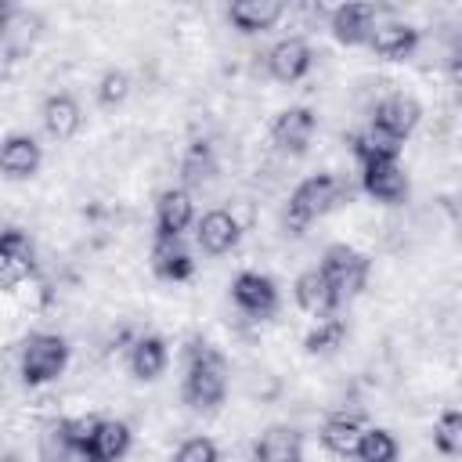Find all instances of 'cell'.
Instances as JSON below:
<instances>
[{
    "label": "cell",
    "mask_w": 462,
    "mask_h": 462,
    "mask_svg": "<svg viewBox=\"0 0 462 462\" xmlns=\"http://www.w3.org/2000/svg\"><path fill=\"white\" fill-rule=\"evenodd\" d=\"M227 397V361L209 343H191L184 354L180 401L191 411H217Z\"/></svg>",
    "instance_id": "6da1fadb"
},
{
    "label": "cell",
    "mask_w": 462,
    "mask_h": 462,
    "mask_svg": "<svg viewBox=\"0 0 462 462\" xmlns=\"http://www.w3.org/2000/svg\"><path fill=\"white\" fill-rule=\"evenodd\" d=\"M339 199H343V180L336 173H328V170L325 173H310L307 180H300L292 188V195L285 202V213H282L285 231L289 235H303L318 217L336 209Z\"/></svg>",
    "instance_id": "7a4b0ae2"
},
{
    "label": "cell",
    "mask_w": 462,
    "mask_h": 462,
    "mask_svg": "<svg viewBox=\"0 0 462 462\" xmlns=\"http://www.w3.org/2000/svg\"><path fill=\"white\" fill-rule=\"evenodd\" d=\"M318 271H321V278L328 282V289L339 296V303H346V300H354V296L365 292L368 274H372V260H368L361 249L346 245V242H332V245L321 253Z\"/></svg>",
    "instance_id": "3957f363"
},
{
    "label": "cell",
    "mask_w": 462,
    "mask_h": 462,
    "mask_svg": "<svg viewBox=\"0 0 462 462\" xmlns=\"http://www.w3.org/2000/svg\"><path fill=\"white\" fill-rule=\"evenodd\" d=\"M69 368V343L58 332H32L22 343L18 372L25 386H47Z\"/></svg>",
    "instance_id": "277c9868"
},
{
    "label": "cell",
    "mask_w": 462,
    "mask_h": 462,
    "mask_svg": "<svg viewBox=\"0 0 462 462\" xmlns=\"http://www.w3.org/2000/svg\"><path fill=\"white\" fill-rule=\"evenodd\" d=\"M231 303L249 318H271L282 303L278 282L263 271H238L231 278Z\"/></svg>",
    "instance_id": "5b68a950"
},
{
    "label": "cell",
    "mask_w": 462,
    "mask_h": 462,
    "mask_svg": "<svg viewBox=\"0 0 462 462\" xmlns=\"http://www.w3.org/2000/svg\"><path fill=\"white\" fill-rule=\"evenodd\" d=\"M318 134V116L307 105H289L271 119V144L285 155H303Z\"/></svg>",
    "instance_id": "8992f818"
},
{
    "label": "cell",
    "mask_w": 462,
    "mask_h": 462,
    "mask_svg": "<svg viewBox=\"0 0 462 462\" xmlns=\"http://www.w3.org/2000/svg\"><path fill=\"white\" fill-rule=\"evenodd\" d=\"M43 166V148L32 134L14 130L0 137V177L4 180H32Z\"/></svg>",
    "instance_id": "52a82bcc"
},
{
    "label": "cell",
    "mask_w": 462,
    "mask_h": 462,
    "mask_svg": "<svg viewBox=\"0 0 462 462\" xmlns=\"http://www.w3.org/2000/svg\"><path fill=\"white\" fill-rule=\"evenodd\" d=\"M148 263L152 274L162 282H188L195 274V253L184 238H170V235H152V249H148Z\"/></svg>",
    "instance_id": "ba28073f"
},
{
    "label": "cell",
    "mask_w": 462,
    "mask_h": 462,
    "mask_svg": "<svg viewBox=\"0 0 462 462\" xmlns=\"http://www.w3.org/2000/svg\"><path fill=\"white\" fill-rule=\"evenodd\" d=\"M419 123H422V105L411 94H386L372 108V123L368 126H375V130H383V134H390L397 141H408Z\"/></svg>",
    "instance_id": "9c48e42d"
},
{
    "label": "cell",
    "mask_w": 462,
    "mask_h": 462,
    "mask_svg": "<svg viewBox=\"0 0 462 462\" xmlns=\"http://www.w3.org/2000/svg\"><path fill=\"white\" fill-rule=\"evenodd\" d=\"M375 25H379L375 4H339L328 14V29L343 47H368V36Z\"/></svg>",
    "instance_id": "30bf717a"
},
{
    "label": "cell",
    "mask_w": 462,
    "mask_h": 462,
    "mask_svg": "<svg viewBox=\"0 0 462 462\" xmlns=\"http://www.w3.org/2000/svg\"><path fill=\"white\" fill-rule=\"evenodd\" d=\"M361 191L383 206H401L411 191V180L401 162H365L361 166Z\"/></svg>",
    "instance_id": "8fae6325"
},
{
    "label": "cell",
    "mask_w": 462,
    "mask_h": 462,
    "mask_svg": "<svg viewBox=\"0 0 462 462\" xmlns=\"http://www.w3.org/2000/svg\"><path fill=\"white\" fill-rule=\"evenodd\" d=\"M195 242L206 256H224L242 242V224L231 209H206L195 220Z\"/></svg>",
    "instance_id": "7c38bea8"
},
{
    "label": "cell",
    "mask_w": 462,
    "mask_h": 462,
    "mask_svg": "<svg viewBox=\"0 0 462 462\" xmlns=\"http://www.w3.org/2000/svg\"><path fill=\"white\" fill-rule=\"evenodd\" d=\"M314 69V47L303 36H285L267 51V72L278 83H300Z\"/></svg>",
    "instance_id": "4fadbf2b"
},
{
    "label": "cell",
    "mask_w": 462,
    "mask_h": 462,
    "mask_svg": "<svg viewBox=\"0 0 462 462\" xmlns=\"http://www.w3.org/2000/svg\"><path fill=\"white\" fill-rule=\"evenodd\" d=\"M419 43H422V32L411 22H397V18L393 22H379L372 29V36H368V51L379 54L383 61H404V58H411L419 51Z\"/></svg>",
    "instance_id": "5bb4252c"
},
{
    "label": "cell",
    "mask_w": 462,
    "mask_h": 462,
    "mask_svg": "<svg viewBox=\"0 0 462 462\" xmlns=\"http://www.w3.org/2000/svg\"><path fill=\"white\" fill-rule=\"evenodd\" d=\"M40 123H43L51 141H72L79 134V126H83V108H79V101L72 94L54 90L40 105Z\"/></svg>",
    "instance_id": "9a60e30c"
},
{
    "label": "cell",
    "mask_w": 462,
    "mask_h": 462,
    "mask_svg": "<svg viewBox=\"0 0 462 462\" xmlns=\"http://www.w3.org/2000/svg\"><path fill=\"white\" fill-rule=\"evenodd\" d=\"M195 224V199L191 191L166 188L155 199V235H170V238H184V231Z\"/></svg>",
    "instance_id": "2e32d148"
},
{
    "label": "cell",
    "mask_w": 462,
    "mask_h": 462,
    "mask_svg": "<svg viewBox=\"0 0 462 462\" xmlns=\"http://www.w3.org/2000/svg\"><path fill=\"white\" fill-rule=\"evenodd\" d=\"M249 462H303V433L285 422L267 426L256 437Z\"/></svg>",
    "instance_id": "e0dca14e"
},
{
    "label": "cell",
    "mask_w": 462,
    "mask_h": 462,
    "mask_svg": "<svg viewBox=\"0 0 462 462\" xmlns=\"http://www.w3.org/2000/svg\"><path fill=\"white\" fill-rule=\"evenodd\" d=\"M126 365H130V375H134L137 383H155V379H162V372H166V365H170V346H166V339L155 336V332L137 336L134 346H130V354H126Z\"/></svg>",
    "instance_id": "ac0fdd59"
},
{
    "label": "cell",
    "mask_w": 462,
    "mask_h": 462,
    "mask_svg": "<svg viewBox=\"0 0 462 462\" xmlns=\"http://www.w3.org/2000/svg\"><path fill=\"white\" fill-rule=\"evenodd\" d=\"M292 296H296V307L307 310V314H314V318H328V314H336V310L343 307L339 296L328 289V282L321 278L318 267H307V271L296 274V282H292Z\"/></svg>",
    "instance_id": "d6986e66"
},
{
    "label": "cell",
    "mask_w": 462,
    "mask_h": 462,
    "mask_svg": "<svg viewBox=\"0 0 462 462\" xmlns=\"http://www.w3.org/2000/svg\"><path fill=\"white\" fill-rule=\"evenodd\" d=\"M130 444H134V433L123 419H97L87 451H90V462H123Z\"/></svg>",
    "instance_id": "ffe728a7"
},
{
    "label": "cell",
    "mask_w": 462,
    "mask_h": 462,
    "mask_svg": "<svg viewBox=\"0 0 462 462\" xmlns=\"http://www.w3.org/2000/svg\"><path fill=\"white\" fill-rule=\"evenodd\" d=\"M282 14H285V4H282V0H235V4L227 7V22H231L238 32H245V36L274 29Z\"/></svg>",
    "instance_id": "44dd1931"
},
{
    "label": "cell",
    "mask_w": 462,
    "mask_h": 462,
    "mask_svg": "<svg viewBox=\"0 0 462 462\" xmlns=\"http://www.w3.org/2000/svg\"><path fill=\"white\" fill-rule=\"evenodd\" d=\"M220 173V162H217V152L209 141H191L180 155V188L191 191V188H202L209 180H217Z\"/></svg>",
    "instance_id": "7402d4cb"
},
{
    "label": "cell",
    "mask_w": 462,
    "mask_h": 462,
    "mask_svg": "<svg viewBox=\"0 0 462 462\" xmlns=\"http://www.w3.org/2000/svg\"><path fill=\"white\" fill-rule=\"evenodd\" d=\"M361 430H365V426H361L357 419L336 415V419H328V422L321 426L318 440H321V448H325V451H332V455H339V458H354V455H357Z\"/></svg>",
    "instance_id": "603a6c76"
},
{
    "label": "cell",
    "mask_w": 462,
    "mask_h": 462,
    "mask_svg": "<svg viewBox=\"0 0 462 462\" xmlns=\"http://www.w3.org/2000/svg\"><path fill=\"white\" fill-rule=\"evenodd\" d=\"M343 343H346V318H339V314L318 318V325L303 336V350H307L310 357H328V354H336Z\"/></svg>",
    "instance_id": "cb8c5ba5"
},
{
    "label": "cell",
    "mask_w": 462,
    "mask_h": 462,
    "mask_svg": "<svg viewBox=\"0 0 462 462\" xmlns=\"http://www.w3.org/2000/svg\"><path fill=\"white\" fill-rule=\"evenodd\" d=\"M354 458H361V462H397V458H401V444H397V437H393L390 430H383V426H365Z\"/></svg>",
    "instance_id": "d4e9b609"
},
{
    "label": "cell",
    "mask_w": 462,
    "mask_h": 462,
    "mask_svg": "<svg viewBox=\"0 0 462 462\" xmlns=\"http://www.w3.org/2000/svg\"><path fill=\"white\" fill-rule=\"evenodd\" d=\"M433 448L444 458H458L462 455V411L458 408H444L433 422Z\"/></svg>",
    "instance_id": "484cf974"
},
{
    "label": "cell",
    "mask_w": 462,
    "mask_h": 462,
    "mask_svg": "<svg viewBox=\"0 0 462 462\" xmlns=\"http://www.w3.org/2000/svg\"><path fill=\"white\" fill-rule=\"evenodd\" d=\"M130 87H134V79H130L126 69H105V72L97 76L94 97H97L101 108H119V105L130 97Z\"/></svg>",
    "instance_id": "4316f807"
},
{
    "label": "cell",
    "mask_w": 462,
    "mask_h": 462,
    "mask_svg": "<svg viewBox=\"0 0 462 462\" xmlns=\"http://www.w3.org/2000/svg\"><path fill=\"white\" fill-rule=\"evenodd\" d=\"M173 462H220V448L213 437H188L173 451Z\"/></svg>",
    "instance_id": "83f0119b"
},
{
    "label": "cell",
    "mask_w": 462,
    "mask_h": 462,
    "mask_svg": "<svg viewBox=\"0 0 462 462\" xmlns=\"http://www.w3.org/2000/svg\"><path fill=\"white\" fill-rule=\"evenodd\" d=\"M14 11H18V4H11V0H0V32L7 29V22L14 18Z\"/></svg>",
    "instance_id": "f1b7e54d"
}]
</instances>
